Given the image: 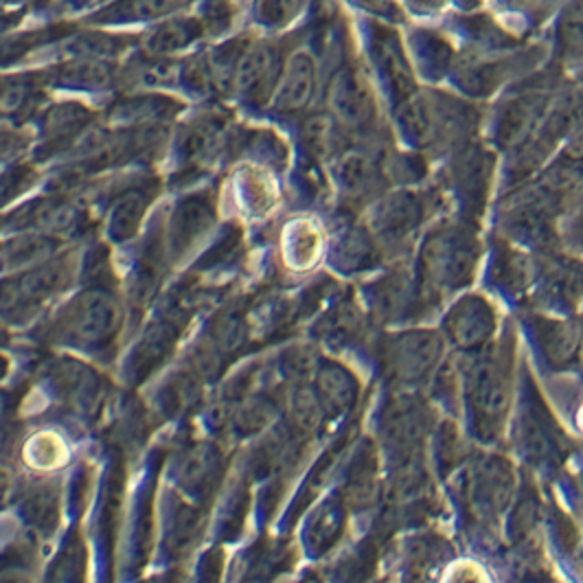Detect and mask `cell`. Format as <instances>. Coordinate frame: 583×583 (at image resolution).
Instances as JSON below:
<instances>
[{"mask_svg": "<svg viewBox=\"0 0 583 583\" xmlns=\"http://www.w3.org/2000/svg\"><path fill=\"white\" fill-rule=\"evenodd\" d=\"M329 107L348 128H365L376 119V97L360 71L342 68L329 86Z\"/></svg>", "mask_w": 583, "mask_h": 583, "instance_id": "6da1fadb", "label": "cell"}, {"mask_svg": "<svg viewBox=\"0 0 583 583\" xmlns=\"http://www.w3.org/2000/svg\"><path fill=\"white\" fill-rule=\"evenodd\" d=\"M122 322V309L105 292H88L79 296L66 314V329L73 338L99 342L110 338Z\"/></svg>", "mask_w": 583, "mask_h": 583, "instance_id": "7a4b0ae2", "label": "cell"}, {"mask_svg": "<svg viewBox=\"0 0 583 583\" xmlns=\"http://www.w3.org/2000/svg\"><path fill=\"white\" fill-rule=\"evenodd\" d=\"M316 92V64L307 53H296L288 60L277 88L275 105L281 112L303 110Z\"/></svg>", "mask_w": 583, "mask_h": 583, "instance_id": "3957f363", "label": "cell"}, {"mask_svg": "<svg viewBox=\"0 0 583 583\" xmlns=\"http://www.w3.org/2000/svg\"><path fill=\"white\" fill-rule=\"evenodd\" d=\"M275 73H277L275 51L268 47H255L242 58L236 71V86L244 94H257L273 84Z\"/></svg>", "mask_w": 583, "mask_h": 583, "instance_id": "277c9868", "label": "cell"}, {"mask_svg": "<svg viewBox=\"0 0 583 583\" xmlns=\"http://www.w3.org/2000/svg\"><path fill=\"white\" fill-rule=\"evenodd\" d=\"M148 206V198L143 195V191H130L124 198H119L110 211V230L114 238H130L137 232L141 217L145 213Z\"/></svg>", "mask_w": 583, "mask_h": 583, "instance_id": "5b68a950", "label": "cell"}, {"mask_svg": "<svg viewBox=\"0 0 583 583\" xmlns=\"http://www.w3.org/2000/svg\"><path fill=\"white\" fill-rule=\"evenodd\" d=\"M200 34V27L195 21H169L165 25H161L156 31L150 34V38L145 40L148 49L152 53H172L178 49H185L187 45H191Z\"/></svg>", "mask_w": 583, "mask_h": 583, "instance_id": "8992f818", "label": "cell"}, {"mask_svg": "<svg viewBox=\"0 0 583 583\" xmlns=\"http://www.w3.org/2000/svg\"><path fill=\"white\" fill-rule=\"evenodd\" d=\"M73 219H75V208L66 202H60V200L42 204L36 213V221L40 224V228H45L49 232L66 228L68 224H73Z\"/></svg>", "mask_w": 583, "mask_h": 583, "instance_id": "52a82bcc", "label": "cell"}, {"mask_svg": "<svg viewBox=\"0 0 583 583\" xmlns=\"http://www.w3.org/2000/svg\"><path fill=\"white\" fill-rule=\"evenodd\" d=\"M340 176H342V180L348 187L356 189V191H363L373 180V174H371L369 163L363 156H358V154L356 156H348V159L342 161Z\"/></svg>", "mask_w": 583, "mask_h": 583, "instance_id": "ba28073f", "label": "cell"}, {"mask_svg": "<svg viewBox=\"0 0 583 583\" xmlns=\"http://www.w3.org/2000/svg\"><path fill=\"white\" fill-rule=\"evenodd\" d=\"M178 3H182V0H126L122 5V12L137 18H150L174 10Z\"/></svg>", "mask_w": 583, "mask_h": 583, "instance_id": "9c48e42d", "label": "cell"}, {"mask_svg": "<svg viewBox=\"0 0 583 583\" xmlns=\"http://www.w3.org/2000/svg\"><path fill=\"white\" fill-rule=\"evenodd\" d=\"M27 101V90L23 86H10L0 94V110L3 112H16L25 105Z\"/></svg>", "mask_w": 583, "mask_h": 583, "instance_id": "30bf717a", "label": "cell"}]
</instances>
